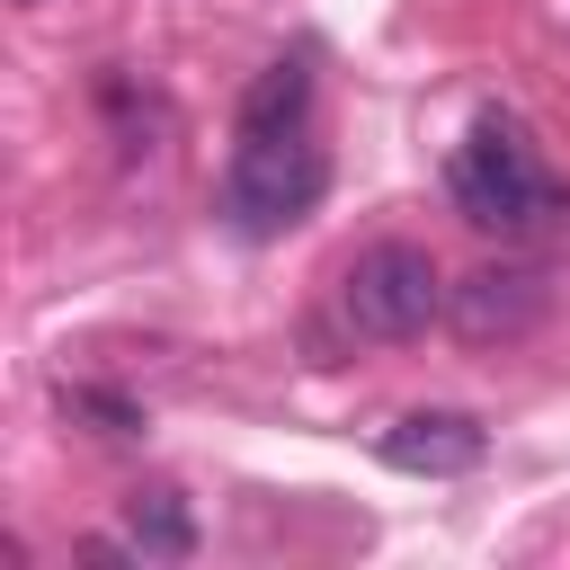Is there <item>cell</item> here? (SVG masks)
<instances>
[{
	"label": "cell",
	"instance_id": "1",
	"mask_svg": "<svg viewBox=\"0 0 570 570\" xmlns=\"http://www.w3.org/2000/svg\"><path fill=\"white\" fill-rule=\"evenodd\" d=\"M445 196H454V214L472 223V232H543V214H561V196H552V178H543V160H534V142H525V125L517 116H472V134L454 142V160H445Z\"/></svg>",
	"mask_w": 570,
	"mask_h": 570
},
{
	"label": "cell",
	"instance_id": "2",
	"mask_svg": "<svg viewBox=\"0 0 570 570\" xmlns=\"http://www.w3.org/2000/svg\"><path fill=\"white\" fill-rule=\"evenodd\" d=\"M321 178H330V160H321V142H312L303 125H285V134H240V151H232V169H223V214H232L249 240H267V232H285V223H303V214L321 205Z\"/></svg>",
	"mask_w": 570,
	"mask_h": 570
},
{
	"label": "cell",
	"instance_id": "3",
	"mask_svg": "<svg viewBox=\"0 0 570 570\" xmlns=\"http://www.w3.org/2000/svg\"><path fill=\"white\" fill-rule=\"evenodd\" d=\"M338 303H347V321L365 338H419L445 312V276H436V258L419 240H374V249H356Z\"/></svg>",
	"mask_w": 570,
	"mask_h": 570
},
{
	"label": "cell",
	"instance_id": "4",
	"mask_svg": "<svg viewBox=\"0 0 570 570\" xmlns=\"http://www.w3.org/2000/svg\"><path fill=\"white\" fill-rule=\"evenodd\" d=\"M543 303H552V285H543V267H525V258H499V267H472L463 285H445V321H454L472 347L525 338V330L543 321Z\"/></svg>",
	"mask_w": 570,
	"mask_h": 570
},
{
	"label": "cell",
	"instance_id": "5",
	"mask_svg": "<svg viewBox=\"0 0 570 570\" xmlns=\"http://www.w3.org/2000/svg\"><path fill=\"white\" fill-rule=\"evenodd\" d=\"M481 454H490V436L463 410H410V419L383 428V463L410 472V481H463Z\"/></svg>",
	"mask_w": 570,
	"mask_h": 570
},
{
	"label": "cell",
	"instance_id": "6",
	"mask_svg": "<svg viewBox=\"0 0 570 570\" xmlns=\"http://www.w3.org/2000/svg\"><path fill=\"white\" fill-rule=\"evenodd\" d=\"M125 543H134L142 561H187V552H196V517H187V499H178L169 481L125 490Z\"/></svg>",
	"mask_w": 570,
	"mask_h": 570
},
{
	"label": "cell",
	"instance_id": "7",
	"mask_svg": "<svg viewBox=\"0 0 570 570\" xmlns=\"http://www.w3.org/2000/svg\"><path fill=\"white\" fill-rule=\"evenodd\" d=\"M303 107H312V71L303 62H267L249 80V98H240V134H285V125H303Z\"/></svg>",
	"mask_w": 570,
	"mask_h": 570
},
{
	"label": "cell",
	"instance_id": "8",
	"mask_svg": "<svg viewBox=\"0 0 570 570\" xmlns=\"http://www.w3.org/2000/svg\"><path fill=\"white\" fill-rule=\"evenodd\" d=\"M53 401H62V419H80V428H98V436H142V401H125V392H107V383H62Z\"/></svg>",
	"mask_w": 570,
	"mask_h": 570
},
{
	"label": "cell",
	"instance_id": "9",
	"mask_svg": "<svg viewBox=\"0 0 570 570\" xmlns=\"http://www.w3.org/2000/svg\"><path fill=\"white\" fill-rule=\"evenodd\" d=\"M27 9H36V0H27Z\"/></svg>",
	"mask_w": 570,
	"mask_h": 570
}]
</instances>
